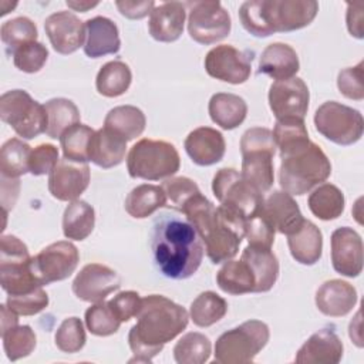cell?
Returning a JSON list of instances; mask_svg holds the SVG:
<instances>
[{
  "instance_id": "obj_57",
  "label": "cell",
  "mask_w": 364,
  "mask_h": 364,
  "mask_svg": "<svg viewBox=\"0 0 364 364\" xmlns=\"http://www.w3.org/2000/svg\"><path fill=\"white\" fill-rule=\"evenodd\" d=\"M1 318H0V333L3 334L4 331H7L9 328L14 327L18 324V314L14 313L7 304H1Z\"/></svg>"
},
{
  "instance_id": "obj_2",
  "label": "cell",
  "mask_w": 364,
  "mask_h": 364,
  "mask_svg": "<svg viewBox=\"0 0 364 364\" xmlns=\"http://www.w3.org/2000/svg\"><path fill=\"white\" fill-rule=\"evenodd\" d=\"M136 323L128 333V344L134 357L129 363H149L164 346L179 336L188 326L189 314L185 307L162 294L142 299Z\"/></svg>"
},
{
  "instance_id": "obj_35",
  "label": "cell",
  "mask_w": 364,
  "mask_h": 364,
  "mask_svg": "<svg viewBox=\"0 0 364 364\" xmlns=\"http://www.w3.org/2000/svg\"><path fill=\"white\" fill-rule=\"evenodd\" d=\"M95 225L94 208L85 200L77 199L67 205L63 215V233L67 239H87Z\"/></svg>"
},
{
  "instance_id": "obj_54",
  "label": "cell",
  "mask_w": 364,
  "mask_h": 364,
  "mask_svg": "<svg viewBox=\"0 0 364 364\" xmlns=\"http://www.w3.org/2000/svg\"><path fill=\"white\" fill-rule=\"evenodd\" d=\"M141 301H142V299L136 291L125 290V291H119L117 296H114L108 301V306L111 307V310L114 311L117 318L121 323H124L138 314Z\"/></svg>"
},
{
  "instance_id": "obj_18",
  "label": "cell",
  "mask_w": 364,
  "mask_h": 364,
  "mask_svg": "<svg viewBox=\"0 0 364 364\" xmlns=\"http://www.w3.org/2000/svg\"><path fill=\"white\" fill-rule=\"evenodd\" d=\"M121 287L119 274L101 263L85 264L73 282L74 294L88 303L105 300L108 294Z\"/></svg>"
},
{
  "instance_id": "obj_58",
  "label": "cell",
  "mask_w": 364,
  "mask_h": 364,
  "mask_svg": "<svg viewBox=\"0 0 364 364\" xmlns=\"http://www.w3.org/2000/svg\"><path fill=\"white\" fill-rule=\"evenodd\" d=\"M65 4L73 9L74 11H81V13H85L88 11L90 9L95 7L100 4V1H87V0H67Z\"/></svg>"
},
{
  "instance_id": "obj_13",
  "label": "cell",
  "mask_w": 364,
  "mask_h": 364,
  "mask_svg": "<svg viewBox=\"0 0 364 364\" xmlns=\"http://www.w3.org/2000/svg\"><path fill=\"white\" fill-rule=\"evenodd\" d=\"M212 191L220 205L240 213L245 218H249L259 210L264 198L233 168H222L215 173Z\"/></svg>"
},
{
  "instance_id": "obj_3",
  "label": "cell",
  "mask_w": 364,
  "mask_h": 364,
  "mask_svg": "<svg viewBox=\"0 0 364 364\" xmlns=\"http://www.w3.org/2000/svg\"><path fill=\"white\" fill-rule=\"evenodd\" d=\"M181 212L199 233L212 263L219 264L237 255L245 237V216L223 205L216 208L202 192L193 195Z\"/></svg>"
},
{
  "instance_id": "obj_19",
  "label": "cell",
  "mask_w": 364,
  "mask_h": 364,
  "mask_svg": "<svg viewBox=\"0 0 364 364\" xmlns=\"http://www.w3.org/2000/svg\"><path fill=\"white\" fill-rule=\"evenodd\" d=\"M46 34L58 54H71L85 43V23L74 13L61 10L50 14L44 21Z\"/></svg>"
},
{
  "instance_id": "obj_45",
  "label": "cell",
  "mask_w": 364,
  "mask_h": 364,
  "mask_svg": "<svg viewBox=\"0 0 364 364\" xmlns=\"http://www.w3.org/2000/svg\"><path fill=\"white\" fill-rule=\"evenodd\" d=\"M3 347L10 361H17L33 353L37 338L30 326H14L1 334Z\"/></svg>"
},
{
  "instance_id": "obj_16",
  "label": "cell",
  "mask_w": 364,
  "mask_h": 364,
  "mask_svg": "<svg viewBox=\"0 0 364 364\" xmlns=\"http://www.w3.org/2000/svg\"><path fill=\"white\" fill-rule=\"evenodd\" d=\"M309 88L299 77L274 81L269 88V107L276 119H304L309 109Z\"/></svg>"
},
{
  "instance_id": "obj_55",
  "label": "cell",
  "mask_w": 364,
  "mask_h": 364,
  "mask_svg": "<svg viewBox=\"0 0 364 364\" xmlns=\"http://www.w3.org/2000/svg\"><path fill=\"white\" fill-rule=\"evenodd\" d=\"M115 6L118 7L119 13L131 20H139L144 18L145 16L151 14L154 7L156 6L155 1L152 0H144V1H121L117 0Z\"/></svg>"
},
{
  "instance_id": "obj_11",
  "label": "cell",
  "mask_w": 364,
  "mask_h": 364,
  "mask_svg": "<svg viewBox=\"0 0 364 364\" xmlns=\"http://www.w3.org/2000/svg\"><path fill=\"white\" fill-rule=\"evenodd\" d=\"M259 7L267 37L306 27L318 11L314 0H259Z\"/></svg>"
},
{
  "instance_id": "obj_6",
  "label": "cell",
  "mask_w": 364,
  "mask_h": 364,
  "mask_svg": "<svg viewBox=\"0 0 364 364\" xmlns=\"http://www.w3.org/2000/svg\"><path fill=\"white\" fill-rule=\"evenodd\" d=\"M181 166L176 148L161 139H139L128 152L127 168L131 178L159 181L173 176Z\"/></svg>"
},
{
  "instance_id": "obj_42",
  "label": "cell",
  "mask_w": 364,
  "mask_h": 364,
  "mask_svg": "<svg viewBox=\"0 0 364 364\" xmlns=\"http://www.w3.org/2000/svg\"><path fill=\"white\" fill-rule=\"evenodd\" d=\"M95 131L84 124H75L68 128L61 136L60 144L64 158L75 162L90 161V145Z\"/></svg>"
},
{
  "instance_id": "obj_30",
  "label": "cell",
  "mask_w": 364,
  "mask_h": 364,
  "mask_svg": "<svg viewBox=\"0 0 364 364\" xmlns=\"http://www.w3.org/2000/svg\"><path fill=\"white\" fill-rule=\"evenodd\" d=\"M252 269L256 277L255 293L269 291L279 277V260L270 249H262L255 246H246L242 252V257Z\"/></svg>"
},
{
  "instance_id": "obj_32",
  "label": "cell",
  "mask_w": 364,
  "mask_h": 364,
  "mask_svg": "<svg viewBox=\"0 0 364 364\" xmlns=\"http://www.w3.org/2000/svg\"><path fill=\"white\" fill-rule=\"evenodd\" d=\"M216 283L219 289L228 294L239 296L246 293H255L256 277L250 266L243 260H228L219 269L216 274Z\"/></svg>"
},
{
  "instance_id": "obj_15",
  "label": "cell",
  "mask_w": 364,
  "mask_h": 364,
  "mask_svg": "<svg viewBox=\"0 0 364 364\" xmlns=\"http://www.w3.org/2000/svg\"><path fill=\"white\" fill-rule=\"evenodd\" d=\"M253 57L229 44H220L208 51L205 57L206 73L219 81L243 84L252 74Z\"/></svg>"
},
{
  "instance_id": "obj_33",
  "label": "cell",
  "mask_w": 364,
  "mask_h": 364,
  "mask_svg": "<svg viewBox=\"0 0 364 364\" xmlns=\"http://www.w3.org/2000/svg\"><path fill=\"white\" fill-rule=\"evenodd\" d=\"M146 125L145 114L134 105H119L108 111L104 127L122 136L127 142L139 136Z\"/></svg>"
},
{
  "instance_id": "obj_39",
  "label": "cell",
  "mask_w": 364,
  "mask_h": 364,
  "mask_svg": "<svg viewBox=\"0 0 364 364\" xmlns=\"http://www.w3.org/2000/svg\"><path fill=\"white\" fill-rule=\"evenodd\" d=\"M228 311L226 300L215 291L200 293L192 303L189 309L191 320L198 327H209L225 317Z\"/></svg>"
},
{
  "instance_id": "obj_28",
  "label": "cell",
  "mask_w": 364,
  "mask_h": 364,
  "mask_svg": "<svg viewBox=\"0 0 364 364\" xmlns=\"http://www.w3.org/2000/svg\"><path fill=\"white\" fill-rule=\"evenodd\" d=\"M127 141L114 131L102 127L95 131L90 145V161L102 169L119 165L125 159Z\"/></svg>"
},
{
  "instance_id": "obj_26",
  "label": "cell",
  "mask_w": 364,
  "mask_h": 364,
  "mask_svg": "<svg viewBox=\"0 0 364 364\" xmlns=\"http://www.w3.org/2000/svg\"><path fill=\"white\" fill-rule=\"evenodd\" d=\"M355 303V287L341 279L327 280L316 291V306L328 317H343L348 314Z\"/></svg>"
},
{
  "instance_id": "obj_1",
  "label": "cell",
  "mask_w": 364,
  "mask_h": 364,
  "mask_svg": "<svg viewBox=\"0 0 364 364\" xmlns=\"http://www.w3.org/2000/svg\"><path fill=\"white\" fill-rule=\"evenodd\" d=\"M151 249L156 269L173 280L193 276L205 252L202 239L192 223L173 213H164L155 219Z\"/></svg>"
},
{
  "instance_id": "obj_50",
  "label": "cell",
  "mask_w": 364,
  "mask_h": 364,
  "mask_svg": "<svg viewBox=\"0 0 364 364\" xmlns=\"http://www.w3.org/2000/svg\"><path fill=\"white\" fill-rule=\"evenodd\" d=\"M161 186L166 195V199L173 205V208L179 210L193 195L200 192L196 182L186 176L166 178Z\"/></svg>"
},
{
  "instance_id": "obj_24",
  "label": "cell",
  "mask_w": 364,
  "mask_h": 364,
  "mask_svg": "<svg viewBox=\"0 0 364 364\" xmlns=\"http://www.w3.org/2000/svg\"><path fill=\"white\" fill-rule=\"evenodd\" d=\"M185 17L186 7L181 1H165L155 6L148 21L151 37L161 43L176 41L183 31Z\"/></svg>"
},
{
  "instance_id": "obj_9",
  "label": "cell",
  "mask_w": 364,
  "mask_h": 364,
  "mask_svg": "<svg viewBox=\"0 0 364 364\" xmlns=\"http://www.w3.org/2000/svg\"><path fill=\"white\" fill-rule=\"evenodd\" d=\"M0 118L23 139H33L47 129V111L24 90H11L0 97Z\"/></svg>"
},
{
  "instance_id": "obj_7",
  "label": "cell",
  "mask_w": 364,
  "mask_h": 364,
  "mask_svg": "<svg viewBox=\"0 0 364 364\" xmlns=\"http://www.w3.org/2000/svg\"><path fill=\"white\" fill-rule=\"evenodd\" d=\"M269 337L270 331L266 323L260 320H247L219 336L215 343V363H252L267 344Z\"/></svg>"
},
{
  "instance_id": "obj_20",
  "label": "cell",
  "mask_w": 364,
  "mask_h": 364,
  "mask_svg": "<svg viewBox=\"0 0 364 364\" xmlns=\"http://www.w3.org/2000/svg\"><path fill=\"white\" fill-rule=\"evenodd\" d=\"M331 263L346 277H357L363 272V240L353 228L343 226L331 233Z\"/></svg>"
},
{
  "instance_id": "obj_47",
  "label": "cell",
  "mask_w": 364,
  "mask_h": 364,
  "mask_svg": "<svg viewBox=\"0 0 364 364\" xmlns=\"http://www.w3.org/2000/svg\"><path fill=\"white\" fill-rule=\"evenodd\" d=\"M54 340L57 348L61 350L63 353H78L87 341L82 321L78 317L64 318L55 331Z\"/></svg>"
},
{
  "instance_id": "obj_44",
  "label": "cell",
  "mask_w": 364,
  "mask_h": 364,
  "mask_svg": "<svg viewBox=\"0 0 364 364\" xmlns=\"http://www.w3.org/2000/svg\"><path fill=\"white\" fill-rule=\"evenodd\" d=\"M0 36L6 47V53L13 55L14 51L21 46L36 41L38 31L33 20L23 16L4 21L0 28Z\"/></svg>"
},
{
  "instance_id": "obj_41",
  "label": "cell",
  "mask_w": 364,
  "mask_h": 364,
  "mask_svg": "<svg viewBox=\"0 0 364 364\" xmlns=\"http://www.w3.org/2000/svg\"><path fill=\"white\" fill-rule=\"evenodd\" d=\"M212 353L210 340L196 331L182 336L173 347V358L178 364H203Z\"/></svg>"
},
{
  "instance_id": "obj_31",
  "label": "cell",
  "mask_w": 364,
  "mask_h": 364,
  "mask_svg": "<svg viewBox=\"0 0 364 364\" xmlns=\"http://www.w3.org/2000/svg\"><path fill=\"white\" fill-rule=\"evenodd\" d=\"M208 111L216 125L223 129H235L245 121L247 104L236 94L218 92L210 97Z\"/></svg>"
},
{
  "instance_id": "obj_12",
  "label": "cell",
  "mask_w": 364,
  "mask_h": 364,
  "mask_svg": "<svg viewBox=\"0 0 364 364\" xmlns=\"http://www.w3.org/2000/svg\"><path fill=\"white\" fill-rule=\"evenodd\" d=\"M183 4L189 7L188 31L193 41L209 46L229 36L232 21L220 1L198 0Z\"/></svg>"
},
{
  "instance_id": "obj_10",
  "label": "cell",
  "mask_w": 364,
  "mask_h": 364,
  "mask_svg": "<svg viewBox=\"0 0 364 364\" xmlns=\"http://www.w3.org/2000/svg\"><path fill=\"white\" fill-rule=\"evenodd\" d=\"M314 125L324 138L341 146L360 141L364 131L360 111L337 101H327L316 109Z\"/></svg>"
},
{
  "instance_id": "obj_43",
  "label": "cell",
  "mask_w": 364,
  "mask_h": 364,
  "mask_svg": "<svg viewBox=\"0 0 364 364\" xmlns=\"http://www.w3.org/2000/svg\"><path fill=\"white\" fill-rule=\"evenodd\" d=\"M272 132L276 148L280 149V154L300 148L310 142L304 119L300 118L277 119Z\"/></svg>"
},
{
  "instance_id": "obj_46",
  "label": "cell",
  "mask_w": 364,
  "mask_h": 364,
  "mask_svg": "<svg viewBox=\"0 0 364 364\" xmlns=\"http://www.w3.org/2000/svg\"><path fill=\"white\" fill-rule=\"evenodd\" d=\"M85 326L91 334L107 337L118 331L121 321L108 306V301L102 300L85 310Z\"/></svg>"
},
{
  "instance_id": "obj_17",
  "label": "cell",
  "mask_w": 364,
  "mask_h": 364,
  "mask_svg": "<svg viewBox=\"0 0 364 364\" xmlns=\"http://www.w3.org/2000/svg\"><path fill=\"white\" fill-rule=\"evenodd\" d=\"M90 176L87 162H75L67 158L58 159L57 165L48 173V191L58 200H77L88 188Z\"/></svg>"
},
{
  "instance_id": "obj_21",
  "label": "cell",
  "mask_w": 364,
  "mask_h": 364,
  "mask_svg": "<svg viewBox=\"0 0 364 364\" xmlns=\"http://www.w3.org/2000/svg\"><path fill=\"white\" fill-rule=\"evenodd\" d=\"M262 212L269 219L274 230L282 235L294 233L304 222L301 210L293 195L284 191H273L269 196L263 198Z\"/></svg>"
},
{
  "instance_id": "obj_53",
  "label": "cell",
  "mask_w": 364,
  "mask_h": 364,
  "mask_svg": "<svg viewBox=\"0 0 364 364\" xmlns=\"http://www.w3.org/2000/svg\"><path fill=\"white\" fill-rule=\"evenodd\" d=\"M58 162V149L53 144H40L31 149L28 158V172L34 176L50 173Z\"/></svg>"
},
{
  "instance_id": "obj_49",
  "label": "cell",
  "mask_w": 364,
  "mask_h": 364,
  "mask_svg": "<svg viewBox=\"0 0 364 364\" xmlns=\"http://www.w3.org/2000/svg\"><path fill=\"white\" fill-rule=\"evenodd\" d=\"M47 58H48V50L46 48V46H43L38 41H31L24 44L20 48H17L13 54L14 65L20 71L28 73V74L40 71L44 67Z\"/></svg>"
},
{
  "instance_id": "obj_37",
  "label": "cell",
  "mask_w": 364,
  "mask_h": 364,
  "mask_svg": "<svg viewBox=\"0 0 364 364\" xmlns=\"http://www.w3.org/2000/svg\"><path fill=\"white\" fill-rule=\"evenodd\" d=\"M307 205L316 218L321 220H333L341 216L346 199L336 185L321 183L310 193Z\"/></svg>"
},
{
  "instance_id": "obj_52",
  "label": "cell",
  "mask_w": 364,
  "mask_h": 364,
  "mask_svg": "<svg viewBox=\"0 0 364 364\" xmlns=\"http://www.w3.org/2000/svg\"><path fill=\"white\" fill-rule=\"evenodd\" d=\"M364 63L360 61L354 67L344 68L338 73L337 87L338 91L350 100L361 101L364 98V85H363V74H364Z\"/></svg>"
},
{
  "instance_id": "obj_48",
  "label": "cell",
  "mask_w": 364,
  "mask_h": 364,
  "mask_svg": "<svg viewBox=\"0 0 364 364\" xmlns=\"http://www.w3.org/2000/svg\"><path fill=\"white\" fill-rule=\"evenodd\" d=\"M274 228L262 212V206L253 215L246 218L245 237L247 239L250 246L272 249V245L274 242Z\"/></svg>"
},
{
  "instance_id": "obj_14",
  "label": "cell",
  "mask_w": 364,
  "mask_h": 364,
  "mask_svg": "<svg viewBox=\"0 0 364 364\" xmlns=\"http://www.w3.org/2000/svg\"><path fill=\"white\" fill-rule=\"evenodd\" d=\"M80 262L78 249L68 240H60L41 249L31 257V272L44 286L70 277Z\"/></svg>"
},
{
  "instance_id": "obj_29",
  "label": "cell",
  "mask_w": 364,
  "mask_h": 364,
  "mask_svg": "<svg viewBox=\"0 0 364 364\" xmlns=\"http://www.w3.org/2000/svg\"><path fill=\"white\" fill-rule=\"evenodd\" d=\"M287 245L293 259L300 264L311 266L321 259L323 235L310 220L304 219L303 225L294 233L287 236Z\"/></svg>"
},
{
  "instance_id": "obj_4",
  "label": "cell",
  "mask_w": 364,
  "mask_h": 364,
  "mask_svg": "<svg viewBox=\"0 0 364 364\" xmlns=\"http://www.w3.org/2000/svg\"><path fill=\"white\" fill-rule=\"evenodd\" d=\"M279 183L290 195H304L324 182L331 173V164L323 149L309 142L300 148L280 154Z\"/></svg>"
},
{
  "instance_id": "obj_23",
  "label": "cell",
  "mask_w": 364,
  "mask_h": 364,
  "mask_svg": "<svg viewBox=\"0 0 364 364\" xmlns=\"http://www.w3.org/2000/svg\"><path fill=\"white\" fill-rule=\"evenodd\" d=\"M343 343L331 328H321L311 334L299 348L297 364H337L343 357Z\"/></svg>"
},
{
  "instance_id": "obj_8",
  "label": "cell",
  "mask_w": 364,
  "mask_h": 364,
  "mask_svg": "<svg viewBox=\"0 0 364 364\" xmlns=\"http://www.w3.org/2000/svg\"><path fill=\"white\" fill-rule=\"evenodd\" d=\"M27 246L13 235L0 239V284L7 296H17L43 287L31 272Z\"/></svg>"
},
{
  "instance_id": "obj_25",
  "label": "cell",
  "mask_w": 364,
  "mask_h": 364,
  "mask_svg": "<svg viewBox=\"0 0 364 364\" xmlns=\"http://www.w3.org/2000/svg\"><path fill=\"white\" fill-rule=\"evenodd\" d=\"M121 48V40L117 24L108 17L95 16L85 21L84 53L90 58H100L108 54H117Z\"/></svg>"
},
{
  "instance_id": "obj_27",
  "label": "cell",
  "mask_w": 364,
  "mask_h": 364,
  "mask_svg": "<svg viewBox=\"0 0 364 364\" xmlns=\"http://www.w3.org/2000/svg\"><path fill=\"white\" fill-rule=\"evenodd\" d=\"M300 61L296 50L284 43L269 44L260 55L259 73L276 81L287 80L297 74Z\"/></svg>"
},
{
  "instance_id": "obj_36",
  "label": "cell",
  "mask_w": 364,
  "mask_h": 364,
  "mask_svg": "<svg viewBox=\"0 0 364 364\" xmlns=\"http://www.w3.org/2000/svg\"><path fill=\"white\" fill-rule=\"evenodd\" d=\"M132 73L128 64L119 60L108 61L104 64L95 78L97 91L108 98L125 94L131 85Z\"/></svg>"
},
{
  "instance_id": "obj_5",
  "label": "cell",
  "mask_w": 364,
  "mask_h": 364,
  "mask_svg": "<svg viewBox=\"0 0 364 364\" xmlns=\"http://www.w3.org/2000/svg\"><path fill=\"white\" fill-rule=\"evenodd\" d=\"M242 178L259 193L267 192L274 181L273 156L276 144L269 128L255 127L247 129L240 139Z\"/></svg>"
},
{
  "instance_id": "obj_56",
  "label": "cell",
  "mask_w": 364,
  "mask_h": 364,
  "mask_svg": "<svg viewBox=\"0 0 364 364\" xmlns=\"http://www.w3.org/2000/svg\"><path fill=\"white\" fill-rule=\"evenodd\" d=\"M363 3L347 4V28L351 36L363 38Z\"/></svg>"
},
{
  "instance_id": "obj_40",
  "label": "cell",
  "mask_w": 364,
  "mask_h": 364,
  "mask_svg": "<svg viewBox=\"0 0 364 364\" xmlns=\"http://www.w3.org/2000/svg\"><path fill=\"white\" fill-rule=\"evenodd\" d=\"M31 148L18 138L6 141L0 149V172L3 178L17 179L28 172Z\"/></svg>"
},
{
  "instance_id": "obj_22",
  "label": "cell",
  "mask_w": 364,
  "mask_h": 364,
  "mask_svg": "<svg viewBox=\"0 0 364 364\" xmlns=\"http://www.w3.org/2000/svg\"><path fill=\"white\" fill-rule=\"evenodd\" d=\"M183 145L192 162L199 166L218 164L222 161L226 151V142L222 132L210 127H199L191 131Z\"/></svg>"
},
{
  "instance_id": "obj_34",
  "label": "cell",
  "mask_w": 364,
  "mask_h": 364,
  "mask_svg": "<svg viewBox=\"0 0 364 364\" xmlns=\"http://www.w3.org/2000/svg\"><path fill=\"white\" fill-rule=\"evenodd\" d=\"M166 200L162 186L142 183L134 188L125 198V210L135 219H144L165 206Z\"/></svg>"
},
{
  "instance_id": "obj_51",
  "label": "cell",
  "mask_w": 364,
  "mask_h": 364,
  "mask_svg": "<svg viewBox=\"0 0 364 364\" xmlns=\"http://www.w3.org/2000/svg\"><path fill=\"white\" fill-rule=\"evenodd\" d=\"M6 304L18 316H34L48 306V294L38 287L30 293L7 296Z\"/></svg>"
},
{
  "instance_id": "obj_38",
  "label": "cell",
  "mask_w": 364,
  "mask_h": 364,
  "mask_svg": "<svg viewBox=\"0 0 364 364\" xmlns=\"http://www.w3.org/2000/svg\"><path fill=\"white\" fill-rule=\"evenodd\" d=\"M47 111V129L46 134L57 139L68 128L80 122V109L67 98H53L44 104Z\"/></svg>"
}]
</instances>
